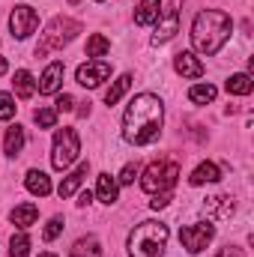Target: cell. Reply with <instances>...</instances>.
<instances>
[{"label": "cell", "instance_id": "obj_1", "mask_svg": "<svg viewBox=\"0 0 254 257\" xmlns=\"http://www.w3.org/2000/svg\"><path fill=\"white\" fill-rule=\"evenodd\" d=\"M162 120H165L162 99L153 93H141L129 102L123 114V138L135 147H147L162 135Z\"/></svg>", "mask_w": 254, "mask_h": 257}, {"label": "cell", "instance_id": "obj_2", "mask_svg": "<svg viewBox=\"0 0 254 257\" xmlns=\"http://www.w3.org/2000/svg\"><path fill=\"white\" fill-rule=\"evenodd\" d=\"M230 30H233V21L230 15L218 12V9H203L194 15V24H191V45L194 51H200L203 57H212L221 51V45L230 39Z\"/></svg>", "mask_w": 254, "mask_h": 257}, {"label": "cell", "instance_id": "obj_3", "mask_svg": "<svg viewBox=\"0 0 254 257\" xmlns=\"http://www.w3.org/2000/svg\"><path fill=\"white\" fill-rule=\"evenodd\" d=\"M168 224L162 221H141L129 233V257H162L168 248Z\"/></svg>", "mask_w": 254, "mask_h": 257}, {"label": "cell", "instance_id": "obj_4", "mask_svg": "<svg viewBox=\"0 0 254 257\" xmlns=\"http://www.w3.org/2000/svg\"><path fill=\"white\" fill-rule=\"evenodd\" d=\"M81 33V24L78 21H72V18H54L51 24H48V30L42 33V39H39V45H36V57H45L48 51H57V48H63L66 42H72L75 36Z\"/></svg>", "mask_w": 254, "mask_h": 257}, {"label": "cell", "instance_id": "obj_5", "mask_svg": "<svg viewBox=\"0 0 254 257\" xmlns=\"http://www.w3.org/2000/svg\"><path fill=\"white\" fill-rule=\"evenodd\" d=\"M177 177H180V165L177 162H153L147 171H144V192L150 194H162V192H171L177 186Z\"/></svg>", "mask_w": 254, "mask_h": 257}, {"label": "cell", "instance_id": "obj_6", "mask_svg": "<svg viewBox=\"0 0 254 257\" xmlns=\"http://www.w3.org/2000/svg\"><path fill=\"white\" fill-rule=\"evenodd\" d=\"M81 153V144H78V135L75 128H57L54 132V147H51V165L54 171H66Z\"/></svg>", "mask_w": 254, "mask_h": 257}, {"label": "cell", "instance_id": "obj_7", "mask_svg": "<svg viewBox=\"0 0 254 257\" xmlns=\"http://www.w3.org/2000/svg\"><path fill=\"white\" fill-rule=\"evenodd\" d=\"M212 236H215V227L209 221H197V224H189V227L180 230V242L189 254H200L212 242Z\"/></svg>", "mask_w": 254, "mask_h": 257}, {"label": "cell", "instance_id": "obj_8", "mask_svg": "<svg viewBox=\"0 0 254 257\" xmlns=\"http://www.w3.org/2000/svg\"><path fill=\"white\" fill-rule=\"evenodd\" d=\"M36 27H39L36 9H30V6H15V9H12V15H9V30H12L15 39H27Z\"/></svg>", "mask_w": 254, "mask_h": 257}, {"label": "cell", "instance_id": "obj_9", "mask_svg": "<svg viewBox=\"0 0 254 257\" xmlns=\"http://www.w3.org/2000/svg\"><path fill=\"white\" fill-rule=\"evenodd\" d=\"M180 30V12L177 6H168L159 18H156V33H153V45H165L168 39H174V33Z\"/></svg>", "mask_w": 254, "mask_h": 257}, {"label": "cell", "instance_id": "obj_10", "mask_svg": "<svg viewBox=\"0 0 254 257\" xmlns=\"http://www.w3.org/2000/svg\"><path fill=\"white\" fill-rule=\"evenodd\" d=\"M108 75H111V63H105V60H87L84 66H78V75H75V78H78L81 87H90V90H93V87H99Z\"/></svg>", "mask_w": 254, "mask_h": 257}, {"label": "cell", "instance_id": "obj_11", "mask_svg": "<svg viewBox=\"0 0 254 257\" xmlns=\"http://www.w3.org/2000/svg\"><path fill=\"white\" fill-rule=\"evenodd\" d=\"M63 72H66V66L60 63V60H54V63L42 72V78H39V93H45V96L57 93L60 84H63Z\"/></svg>", "mask_w": 254, "mask_h": 257}, {"label": "cell", "instance_id": "obj_12", "mask_svg": "<svg viewBox=\"0 0 254 257\" xmlns=\"http://www.w3.org/2000/svg\"><path fill=\"white\" fill-rule=\"evenodd\" d=\"M174 69H177L183 78H200V75H203V63H200L191 51H180V54L174 57Z\"/></svg>", "mask_w": 254, "mask_h": 257}, {"label": "cell", "instance_id": "obj_13", "mask_svg": "<svg viewBox=\"0 0 254 257\" xmlns=\"http://www.w3.org/2000/svg\"><path fill=\"white\" fill-rule=\"evenodd\" d=\"M36 218H39L36 203H21V206H15V209L9 212V221H12L15 227H21V230L33 227V224H36Z\"/></svg>", "mask_w": 254, "mask_h": 257}, {"label": "cell", "instance_id": "obj_14", "mask_svg": "<svg viewBox=\"0 0 254 257\" xmlns=\"http://www.w3.org/2000/svg\"><path fill=\"white\" fill-rule=\"evenodd\" d=\"M87 171H90V162H81L69 177H66L63 183H60V189H57V194L60 197H72V194L81 189V183H84V177H87Z\"/></svg>", "mask_w": 254, "mask_h": 257}, {"label": "cell", "instance_id": "obj_15", "mask_svg": "<svg viewBox=\"0 0 254 257\" xmlns=\"http://www.w3.org/2000/svg\"><path fill=\"white\" fill-rule=\"evenodd\" d=\"M203 206L212 218H230V212H233V200L227 194H212V197H206Z\"/></svg>", "mask_w": 254, "mask_h": 257}, {"label": "cell", "instance_id": "obj_16", "mask_svg": "<svg viewBox=\"0 0 254 257\" xmlns=\"http://www.w3.org/2000/svg\"><path fill=\"white\" fill-rule=\"evenodd\" d=\"M218 180H221V171H218V165H212V162L197 165L194 174L189 177L191 186H206V183H218Z\"/></svg>", "mask_w": 254, "mask_h": 257}, {"label": "cell", "instance_id": "obj_17", "mask_svg": "<svg viewBox=\"0 0 254 257\" xmlns=\"http://www.w3.org/2000/svg\"><path fill=\"white\" fill-rule=\"evenodd\" d=\"M159 15H162V3H159V0H141V6H138V12H135V24L147 27V24H153Z\"/></svg>", "mask_w": 254, "mask_h": 257}, {"label": "cell", "instance_id": "obj_18", "mask_svg": "<svg viewBox=\"0 0 254 257\" xmlns=\"http://www.w3.org/2000/svg\"><path fill=\"white\" fill-rule=\"evenodd\" d=\"M24 186H27V192L36 194V197L51 194V180H48V174H42V171H30L27 180H24Z\"/></svg>", "mask_w": 254, "mask_h": 257}, {"label": "cell", "instance_id": "obj_19", "mask_svg": "<svg viewBox=\"0 0 254 257\" xmlns=\"http://www.w3.org/2000/svg\"><path fill=\"white\" fill-rule=\"evenodd\" d=\"M69 257H102V245H99L96 236H81V239L72 245Z\"/></svg>", "mask_w": 254, "mask_h": 257}, {"label": "cell", "instance_id": "obj_20", "mask_svg": "<svg viewBox=\"0 0 254 257\" xmlns=\"http://www.w3.org/2000/svg\"><path fill=\"white\" fill-rule=\"evenodd\" d=\"M96 194H99V200L102 203H114L117 200V180L111 177V174H99V183H96Z\"/></svg>", "mask_w": 254, "mask_h": 257}, {"label": "cell", "instance_id": "obj_21", "mask_svg": "<svg viewBox=\"0 0 254 257\" xmlns=\"http://www.w3.org/2000/svg\"><path fill=\"white\" fill-rule=\"evenodd\" d=\"M224 87H227V93H233V96H248L254 90V81H251L248 72H239V75H230Z\"/></svg>", "mask_w": 254, "mask_h": 257}, {"label": "cell", "instance_id": "obj_22", "mask_svg": "<svg viewBox=\"0 0 254 257\" xmlns=\"http://www.w3.org/2000/svg\"><path fill=\"white\" fill-rule=\"evenodd\" d=\"M3 147H6V156H9V159H15V156L24 150V128H21V126L6 128V141H3Z\"/></svg>", "mask_w": 254, "mask_h": 257}, {"label": "cell", "instance_id": "obj_23", "mask_svg": "<svg viewBox=\"0 0 254 257\" xmlns=\"http://www.w3.org/2000/svg\"><path fill=\"white\" fill-rule=\"evenodd\" d=\"M15 93H18V99H30L33 93H36V84H33V75L27 72V69H21V72H15Z\"/></svg>", "mask_w": 254, "mask_h": 257}, {"label": "cell", "instance_id": "obj_24", "mask_svg": "<svg viewBox=\"0 0 254 257\" xmlns=\"http://www.w3.org/2000/svg\"><path fill=\"white\" fill-rule=\"evenodd\" d=\"M129 87H132V75H120V78L114 81V87L105 93V105H117V102L129 93Z\"/></svg>", "mask_w": 254, "mask_h": 257}, {"label": "cell", "instance_id": "obj_25", "mask_svg": "<svg viewBox=\"0 0 254 257\" xmlns=\"http://www.w3.org/2000/svg\"><path fill=\"white\" fill-rule=\"evenodd\" d=\"M215 93H218V90H215L212 84H194V87L189 90V99L194 102V105H206V102L215 99Z\"/></svg>", "mask_w": 254, "mask_h": 257}, {"label": "cell", "instance_id": "obj_26", "mask_svg": "<svg viewBox=\"0 0 254 257\" xmlns=\"http://www.w3.org/2000/svg\"><path fill=\"white\" fill-rule=\"evenodd\" d=\"M111 51V42L102 36V33H93L90 39H87V57H102V54H108Z\"/></svg>", "mask_w": 254, "mask_h": 257}, {"label": "cell", "instance_id": "obj_27", "mask_svg": "<svg viewBox=\"0 0 254 257\" xmlns=\"http://www.w3.org/2000/svg\"><path fill=\"white\" fill-rule=\"evenodd\" d=\"M30 254V236L27 233H12L9 239V257H27Z\"/></svg>", "mask_w": 254, "mask_h": 257}, {"label": "cell", "instance_id": "obj_28", "mask_svg": "<svg viewBox=\"0 0 254 257\" xmlns=\"http://www.w3.org/2000/svg\"><path fill=\"white\" fill-rule=\"evenodd\" d=\"M33 120H36L39 128H54V123H57V111H54V108H42V111L33 114Z\"/></svg>", "mask_w": 254, "mask_h": 257}, {"label": "cell", "instance_id": "obj_29", "mask_svg": "<svg viewBox=\"0 0 254 257\" xmlns=\"http://www.w3.org/2000/svg\"><path fill=\"white\" fill-rule=\"evenodd\" d=\"M60 233H63V218H60V215H54V218L45 224V233H42V236H45V242H51V239H57Z\"/></svg>", "mask_w": 254, "mask_h": 257}, {"label": "cell", "instance_id": "obj_30", "mask_svg": "<svg viewBox=\"0 0 254 257\" xmlns=\"http://www.w3.org/2000/svg\"><path fill=\"white\" fill-rule=\"evenodd\" d=\"M15 117V99L9 93H0V120H12Z\"/></svg>", "mask_w": 254, "mask_h": 257}, {"label": "cell", "instance_id": "obj_31", "mask_svg": "<svg viewBox=\"0 0 254 257\" xmlns=\"http://www.w3.org/2000/svg\"><path fill=\"white\" fill-rule=\"evenodd\" d=\"M138 174H141V165H138V162H129L126 168H123V174H120V183H123V186H132Z\"/></svg>", "mask_w": 254, "mask_h": 257}, {"label": "cell", "instance_id": "obj_32", "mask_svg": "<svg viewBox=\"0 0 254 257\" xmlns=\"http://www.w3.org/2000/svg\"><path fill=\"white\" fill-rule=\"evenodd\" d=\"M54 105H57L54 111H72V108H75V99H72L69 93H63V96H57V102H54Z\"/></svg>", "mask_w": 254, "mask_h": 257}, {"label": "cell", "instance_id": "obj_33", "mask_svg": "<svg viewBox=\"0 0 254 257\" xmlns=\"http://www.w3.org/2000/svg\"><path fill=\"white\" fill-rule=\"evenodd\" d=\"M168 203H171V192H162V194H156V197L150 200V206H153V209H165Z\"/></svg>", "mask_w": 254, "mask_h": 257}, {"label": "cell", "instance_id": "obj_34", "mask_svg": "<svg viewBox=\"0 0 254 257\" xmlns=\"http://www.w3.org/2000/svg\"><path fill=\"white\" fill-rule=\"evenodd\" d=\"M215 257H245V251H242V248H233V245H227V248H221Z\"/></svg>", "mask_w": 254, "mask_h": 257}, {"label": "cell", "instance_id": "obj_35", "mask_svg": "<svg viewBox=\"0 0 254 257\" xmlns=\"http://www.w3.org/2000/svg\"><path fill=\"white\" fill-rule=\"evenodd\" d=\"M90 200H93V194H90V192H81V200H78V206H87Z\"/></svg>", "mask_w": 254, "mask_h": 257}, {"label": "cell", "instance_id": "obj_36", "mask_svg": "<svg viewBox=\"0 0 254 257\" xmlns=\"http://www.w3.org/2000/svg\"><path fill=\"white\" fill-rule=\"evenodd\" d=\"M9 72V63H6V57H0V75H6Z\"/></svg>", "mask_w": 254, "mask_h": 257}, {"label": "cell", "instance_id": "obj_37", "mask_svg": "<svg viewBox=\"0 0 254 257\" xmlns=\"http://www.w3.org/2000/svg\"><path fill=\"white\" fill-rule=\"evenodd\" d=\"M39 257H54V254H48V251H45V254H39Z\"/></svg>", "mask_w": 254, "mask_h": 257}]
</instances>
